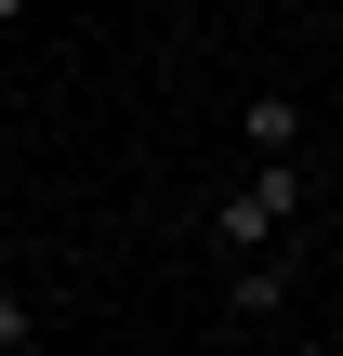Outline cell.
Returning <instances> with one entry per match:
<instances>
[{
    "label": "cell",
    "instance_id": "obj_3",
    "mask_svg": "<svg viewBox=\"0 0 343 356\" xmlns=\"http://www.w3.org/2000/svg\"><path fill=\"white\" fill-rule=\"evenodd\" d=\"M13 343H40V304H26V291H0V356Z\"/></svg>",
    "mask_w": 343,
    "mask_h": 356
},
{
    "label": "cell",
    "instance_id": "obj_2",
    "mask_svg": "<svg viewBox=\"0 0 343 356\" xmlns=\"http://www.w3.org/2000/svg\"><path fill=\"white\" fill-rule=\"evenodd\" d=\"M238 119H251V159H291V145H304V106H291V92H251Z\"/></svg>",
    "mask_w": 343,
    "mask_h": 356
},
{
    "label": "cell",
    "instance_id": "obj_4",
    "mask_svg": "<svg viewBox=\"0 0 343 356\" xmlns=\"http://www.w3.org/2000/svg\"><path fill=\"white\" fill-rule=\"evenodd\" d=\"M13 13H26V0H0V26H13Z\"/></svg>",
    "mask_w": 343,
    "mask_h": 356
},
{
    "label": "cell",
    "instance_id": "obj_1",
    "mask_svg": "<svg viewBox=\"0 0 343 356\" xmlns=\"http://www.w3.org/2000/svg\"><path fill=\"white\" fill-rule=\"evenodd\" d=\"M291 211H304V159H251V185L212 211V251H225V264H238V251H278Z\"/></svg>",
    "mask_w": 343,
    "mask_h": 356
}]
</instances>
